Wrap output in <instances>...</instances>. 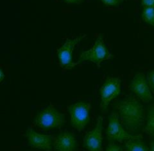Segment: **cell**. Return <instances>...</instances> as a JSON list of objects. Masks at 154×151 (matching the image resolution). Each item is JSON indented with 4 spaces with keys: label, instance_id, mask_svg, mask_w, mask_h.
Returning <instances> with one entry per match:
<instances>
[{
    "label": "cell",
    "instance_id": "cell-1",
    "mask_svg": "<svg viewBox=\"0 0 154 151\" xmlns=\"http://www.w3.org/2000/svg\"><path fill=\"white\" fill-rule=\"evenodd\" d=\"M119 120L130 134L137 132L145 123V111L143 104L133 97H127L116 105Z\"/></svg>",
    "mask_w": 154,
    "mask_h": 151
},
{
    "label": "cell",
    "instance_id": "cell-2",
    "mask_svg": "<svg viewBox=\"0 0 154 151\" xmlns=\"http://www.w3.org/2000/svg\"><path fill=\"white\" fill-rule=\"evenodd\" d=\"M111 58L112 54L106 46L102 35L100 34L96 37L93 47L89 50L81 53L78 61L73 63V67L84 62L88 61L94 63L97 65L98 68H100L101 63L104 60H109Z\"/></svg>",
    "mask_w": 154,
    "mask_h": 151
},
{
    "label": "cell",
    "instance_id": "cell-3",
    "mask_svg": "<svg viewBox=\"0 0 154 151\" xmlns=\"http://www.w3.org/2000/svg\"><path fill=\"white\" fill-rule=\"evenodd\" d=\"M65 122V115L60 113L52 105L42 109L37 114L34 120L35 125L44 129L59 128Z\"/></svg>",
    "mask_w": 154,
    "mask_h": 151
},
{
    "label": "cell",
    "instance_id": "cell-4",
    "mask_svg": "<svg viewBox=\"0 0 154 151\" xmlns=\"http://www.w3.org/2000/svg\"><path fill=\"white\" fill-rule=\"evenodd\" d=\"M106 134L109 140L118 141L119 142H125L129 140L143 139L141 134H132L128 133L120 122L118 113L116 112H112L109 116Z\"/></svg>",
    "mask_w": 154,
    "mask_h": 151
},
{
    "label": "cell",
    "instance_id": "cell-5",
    "mask_svg": "<svg viewBox=\"0 0 154 151\" xmlns=\"http://www.w3.org/2000/svg\"><path fill=\"white\" fill-rule=\"evenodd\" d=\"M91 104L84 101L69 105L67 110L71 115V124L78 131H82L90 120Z\"/></svg>",
    "mask_w": 154,
    "mask_h": 151
},
{
    "label": "cell",
    "instance_id": "cell-6",
    "mask_svg": "<svg viewBox=\"0 0 154 151\" xmlns=\"http://www.w3.org/2000/svg\"><path fill=\"white\" fill-rule=\"evenodd\" d=\"M121 80L118 77H108L101 86L100 90V108L103 113H106L110 101L119 95L121 92Z\"/></svg>",
    "mask_w": 154,
    "mask_h": 151
},
{
    "label": "cell",
    "instance_id": "cell-7",
    "mask_svg": "<svg viewBox=\"0 0 154 151\" xmlns=\"http://www.w3.org/2000/svg\"><path fill=\"white\" fill-rule=\"evenodd\" d=\"M86 37V35H80L74 38H67L64 44L61 47L57 49V55L58 60L62 67L65 69H69L73 68V51L75 46L82 41Z\"/></svg>",
    "mask_w": 154,
    "mask_h": 151
},
{
    "label": "cell",
    "instance_id": "cell-8",
    "mask_svg": "<svg viewBox=\"0 0 154 151\" xmlns=\"http://www.w3.org/2000/svg\"><path fill=\"white\" fill-rule=\"evenodd\" d=\"M103 120L102 116H98L94 128L84 136V147L89 151H102Z\"/></svg>",
    "mask_w": 154,
    "mask_h": 151
},
{
    "label": "cell",
    "instance_id": "cell-9",
    "mask_svg": "<svg viewBox=\"0 0 154 151\" xmlns=\"http://www.w3.org/2000/svg\"><path fill=\"white\" fill-rule=\"evenodd\" d=\"M131 90L138 98L145 103H149L153 99L150 88L148 85L146 77L143 73L137 72L130 85Z\"/></svg>",
    "mask_w": 154,
    "mask_h": 151
},
{
    "label": "cell",
    "instance_id": "cell-10",
    "mask_svg": "<svg viewBox=\"0 0 154 151\" xmlns=\"http://www.w3.org/2000/svg\"><path fill=\"white\" fill-rule=\"evenodd\" d=\"M26 137L30 147L45 151H52L54 137L51 135L38 134L31 128L26 131Z\"/></svg>",
    "mask_w": 154,
    "mask_h": 151
},
{
    "label": "cell",
    "instance_id": "cell-11",
    "mask_svg": "<svg viewBox=\"0 0 154 151\" xmlns=\"http://www.w3.org/2000/svg\"><path fill=\"white\" fill-rule=\"evenodd\" d=\"M77 146L75 135L68 131H63L54 138L53 147L55 151H75Z\"/></svg>",
    "mask_w": 154,
    "mask_h": 151
},
{
    "label": "cell",
    "instance_id": "cell-12",
    "mask_svg": "<svg viewBox=\"0 0 154 151\" xmlns=\"http://www.w3.org/2000/svg\"><path fill=\"white\" fill-rule=\"evenodd\" d=\"M143 131L149 136H154V103L149 105L147 108L146 125Z\"/></svg>",
    "mask_w": 154,
    "mask_h": 151
},
{
    "label": "cell",
    "instance_id": "cell-13",
    "mask_svg": "<svg viewBox=\"0 0 154 151\" xmlns=\"http://www.w3.org/2000/svg\"><path fill=\"white\" fill-rule=\"evenodd\" d=\"M126 151H149L148 146L142 140H129L125 142Z\"/></svg>",
    "mask_w": 154,
    "mask_h": 151
},
{
    "label": "cell",
    "instance_id": "cell-14",
    "mask_svg": "<svg viewBox=\"0 0 154 151\" xmlns=\"http://www.w3.org/2000/svg\"><path fill=\"white\" fill-rule=\"evenodd\" d=\"M142 19L144 22L154 26V8L144 7L142 12Z\"/></svg>",
    "mask_w": 154,
    "mask_h": 151
},
{
    "label": "cell",
    "instance_id": "cell-15",
    "mask_svg": "<svg viewBox=\"0 0 154 151\" xmlns=\"http://www.w3.org/2000/svg\"><path fill=\"white\" fill-rule=\"evenodd\" d=\"M146 80L150 90L154 92V68L148 73Z\"/></svg>",
    "mask_w": 154,
    "mask_h": 151
},
{
    "label": "cell",
    "instance_id": "cell-16",
    "mask_svg": "<svg viewBox=\"0 0 154 151\" xmlns=\"http://www.w3.org/2000/svg\"><path fill=\"white\" fill-rule=\"evenodd\" d=\"M100 1L105 5L116 7L119 5L123 2V0H100Z\"/></svg>",
    "mask_w": 154,
    "mask_h": 151
},
{
    "label": "cell",
    "instance_id": "cell-17",
    "mask_svg": "<svg viewBox=\"0 0 154 151\" xmlns=\"http://www.w3.org/2000/svg\"><path fill=\"white\" fill-rule=\"evenodd\" d=\"M105 151H123V149L120 146L114 144V143H110Z\"/></svg>",
    "mask_w": 154,
    "mask_h": 151
},
{
    "label": "cell",
    "instance_id": "cell-18",
    "mask_svg": "<svg viewBox=\"0 0 154 151\" xmlns=\"http://www.w3.org/2000/svg\"><path fill=\"white\" fill-rule=\"evenodd\" d=\"M141 4L144 7L154 8V0H141Z\"/></svg>",
    "mask_w": 154,
    "mask_h": 151
},
{
    "label": "cell",
    "instance_id": "cell-19",
    "mask_svg": "<svg viewBox=\"0 0 154 151\" xmlns=\"http://www.w3.org/2000/svg\"><path fill=\"white\" fill-rule=\"evenodd\" d=\"M67 4H80L84 2V0H62Z\"/></svg>",
    "mask_w": 154,
    "mask_h": 151
},
{
    "label": "cell",
    "instance_id": "cell-20",
    "mask_svg": "<svg viewBox=\"0 0 154 151\" xmlns=\"http://www.w3.org/2000/svg\"><path fill=\"white\" fill-rule=\"evenodd\" d=\"M4 77H5V74H4L3 70L2 69V68L0 67V82L3 80Z\"/></svg>",
    "mask_w": 154,
    "mask_h": 151
},
{
    "label": "cell",
    "instance_id": "cell-21",
    "mask_svg": "<svg viewBox=\"0 0 154 151\" xmlns=\"http://www.w3.org/2000/svg\"><path fill=\"white\" fill-rule=\"evenodd\" d=\"M150 151H154V140L150 143Z\"/></svg>",
    "mask_w": 154,
    "mask_h": 151
},
{
    "label": "cell",
    "instance_id": "cell-22",
    "mask_svg": "<svg viewBox=\"0 0 154 151\" xmlns=\"http://www.w3.org/2000/svg\"><path fill=\"white\" fill-rule=\"evenodd\" d=\"M27 151H32V150H27ZM35 151H36V150H35Z\"/></svg>",
    "mask_w": 154,
    "mask_h": 151
}]
</instances>
